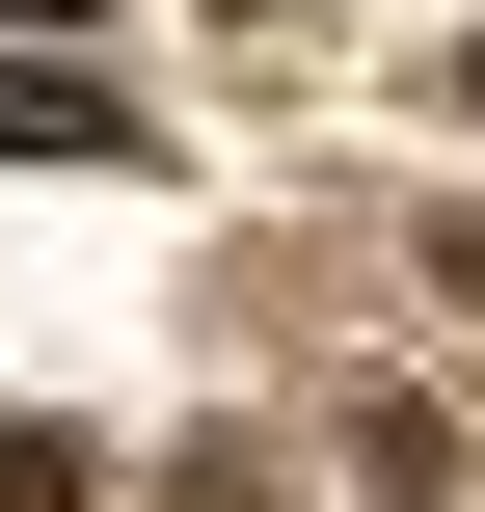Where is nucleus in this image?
<instances>
[{
    "label": "nucleus",
    "mask_w": 485,
    "mask_h": 512,
    "mask_svg": "<svg viewBox=\"0 0 485 512\" xmlns=\"http://www.w3.org/2000/svg\"><path fill=\"white\" fill-rule=\"evenodd\" d=\"M0 162H108V108H81V81H27V54H0Z\"/></svg>",
    "instance_id": "obj_1"
},
{
    "label": "nucleus",
    "mask_w": 485,
    "mask_h": 512,
    "mask_svg": "<svg viewBox=\"0 0 485 512\" xmlns=\"http://www.w3.org/2000/svg\"><path fill=\"white\" fill-rule=\"evenodd\" d=\"M0 27H81V0H0Z\"/></svg>",
    "instance_id": "obj_2"
}]
</instances>
